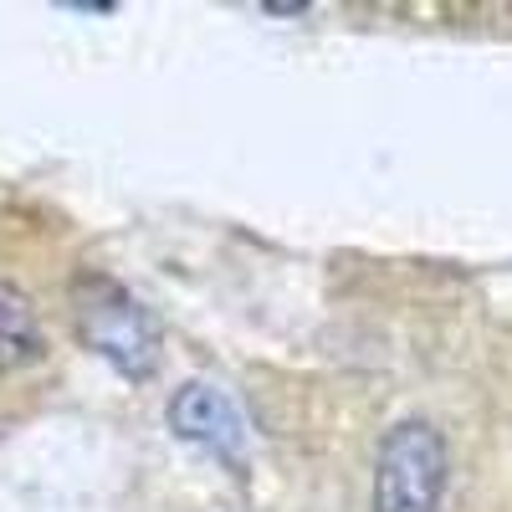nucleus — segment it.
I'll return each instance as SVG.
<instances>
[{
	"instance_id": "2",
	"label": "nucleus",
	"mask_w": 512,
	"mask_h": 512,
	"mask_svg": "<svg viewBox=\"0 0 512 512\" xmlns=\"http://www.w3.org/2000/svg\"><path fill=\"white\" fill-rule=\"evenodd\" d=\"M446 492V441L436 425L400 420L374 461V512H436Z\"/></svg>"
},
{
	"instance_id": "3",
	"label": "nucleus",
	"mask_w": 512,
	"mask_h": 512,
	"mask_svg": "<svg viewBox=\"0 0 512 512\" xmlns=\"http://www.w3.org/2000/svg\"><path fill=\"white\" fill-rule=\"evenodd\" d=\"M169 425H175V436L216 451V456H241V446H246V425H241L236 400L226 390H216V384H200V379H190L169 400Z\"/></svg>"
},
{
	"instance_id": "4",
	"label": "nucleus",
	"mask_w": 512,
	"mask_h": 512,
	"mask_svg": "<svg viewBox=\"0 0 512 512\" xmlns=\"http://www.w3.org/2000/svg\"><path fill=\"white\" fill-rule=\"evenodd\" d=\"M41 323H36V308L31 297L11 282H0V374H16L26 364L41 359Z\"/></svg>"
},
{
	"instance_id": "1",
	"label": "nucleus",
	"mask_w": 512,
	"mask_h": 512,
	"mask_svg": "<svg viewBox=\"0 0 512 512\" xmlns=\"http://www.w3.org/2000/svg\"><path fill=\"white\" fill-rule=\"evenodd\" d=\"M72 303H77V333L93 354H103L128 379L154 374V364H159V323L149 318V308H139L134 297L108 277H82Z\"/></svg>"
}]
</instances>
